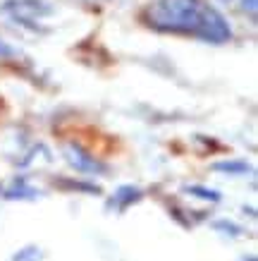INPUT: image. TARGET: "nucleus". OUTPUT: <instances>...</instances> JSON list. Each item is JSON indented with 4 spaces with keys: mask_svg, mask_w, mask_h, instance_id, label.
Segmentation results:
<instances>
[{
    "mask_svg": "<svg viewBox=\"0 0 258 261\" xmlns=\"http://www.w3.org/2000/svg\"><path fill=\"white\" fill-rule=\"evenodd\" d=\"M141 17L146 27L160 34L191 36L215 46L232 41L230 22L206 0H153Z\"/></svg>",
    "mask_w": 258,
    "mask_h": 261,
    "instance_id": "f257e3e1",
    "label": "nucleus"
},
{
    "mask_svg": "<svg viewBox=\"0 0 258 261\" xmlns=\"http://www.w3.org/2000/svg\"><path fill=\"white\" fill-rule=\"evenodd\" d=\"M3 15H10L12 22H17L19 27H26L32 32H39V22L43 17H50L55 12V8L48 0H8L5 5H0Z\"/></svg>",
    "mask_w": 258,
    "mask_h": 261,
    "instance_id": "f03ea898",
    "label": "nucleus"
},
{
    "mask_svg": "<svg viewBox=\"0 0 258 261\" xmlns=\"http://www.w3.org/2000/svg\"><path fill=\"white\" fill-rule=\"evenodd\" d=\"M65 161L70 163L74 170H79V173H86V175H103L105 170H108V166L105 163H101V161L96 159V156H91L89 151L81 146V144H65Z\"/></svg>",
    "mask_w": 258,
    "mask_h": 261,
    "instance_id": "7ed1b4c3",
    "label": "nucleus"
},
{
    "mask_svg": "<svg viewBox=\"0 0 258 261\" xmlns=\"http://www.w3.org/2000/svg\"><path fill=\"white\" fill-rule=\"evenodd\" d=\"M141 197H144V192H141L139 187L125 185V187H120V190L112 194V199L108 201V206H110V208H115V211H125L127 206L136 204Z\"/></svg>",
    "mask_w": 258,
    "mask_h": 261,
    "instance_id": "20e7f679",
    "label": "nucleus"
},
{
    "mask_svg": "<svg viewBox=\"0 0 258 261\" xmlns=\"http://www.w3.org/2000/svg\"><path fill=\"white\" fill-rule=\"evenodd\" d=\"M41 192L34 190L32 185H26V180H17L8 192H5V197L8 199H36Z\"/></svg>",
    "mask_w": 258,
    "mask_h": 261,
    "instance_id": "39448f33",
    "label": "nucleus"
},
{
    "mask_svg": "<svg viewBox=\"0 0 258 261\" xmlns=\"http://www.w3.org/2000/svg\"><path fill=\"white\" fill-rule=\"evenodd\" d=\"M213 170L227 173V175H244V173H249L251 168H249V163H244V161H222V163H215Z\"/></svg>",
    "mask_w": 258,
    "mask_h": 261,
    "instance_id": "423d86ee",
    "label": "nucleus"
},
{
    "mask_svg": "<svg viewBox=\"0 0 258 261\" xmlns=\"http://www.w3.org/2000/svg\"><path fill=\"white\" fill-rule=\"evenodd\" d=\"M189 194H194L198 199H206V201H220V194L215 190H208V187H198V185H191L187 187Z\"/></svg>",
    "mask_w": 258,
    "mask_h": 261,
    "instance_id": "0eeeda50",
    "label": "nucleus"
},
{
    "mask_svg": "<svg viewBox=\"0 0 258 261\" xmlns=\"http://www.w3.org/2000/svg\"><path fill=\"white\" fill-rule=\"evenodd\" d=\"M12 261H41V249L36 247H24L22 252H17Z\"/></svg>",
    "mask_w": 258,
    "mask_h": 261,
    "instance_id": "6e6552de",
    "label": "nucleus"
},
{
    "mask_svg": "<svg viewBox=\"0 0 258 261\" xmlns=\"http://www.w3.org/2000/svg\"><path fill=\"white\" fill-rule=\"evenodd\" d=\"M19 56V50L15 46H10L8 41L0 36V60H10V58H17Z\"/></svg>",
    "mask_w": 258,
    "mask_h": 261,
    "instance_id": "1a4fd4ad",
    "label": "nucleus"
},
{
    "mask_svg": "<svg viewBox=\"0 0 258 261\" xmlns=\"http://www.w3.org/2000/svg\"><path fill=\"white\" fill-rule=\"evenodd\" d=\"M239 10H242L244 15H249L251 22H256V12H258L256 0H242V3H239Z\"/></svg>",
    "mask_w": 258,
    "mask_h": 261,
    "instance_id": "9d476101",
    "label": "nucleus"
},
{
    "mask_svg": "<svg viewBox=\"0 0 258 261\" xmlns=\"http://www.w3.org/2000/svg\"><path fill=\"white\" fill-rule=\"evenodd\" d=\"M215 230H222V232H227V235H242V228L239 225H235V223H230V221H218L215 223Z\"/></svg>",
    "mask_w": 258,
    "mask_h": 261,
    "instance_id": "9b49d317",
    "label": "nucleus"
},
{
    "mask_svg": "<svg viewBox=\"0 0 258 261\" xmlns=\"http://www.w3.org/2000/svg\"><path fill=\"white\" fill-rule=\"evenodd\" d=\"M220 3H232V0H220Z\"/></svg>",
    "mask_w": 258,
    "mask_h": 261,
    "instance_id": "f8f14e48",
    "label": "nucleus"
}]
</instances>
